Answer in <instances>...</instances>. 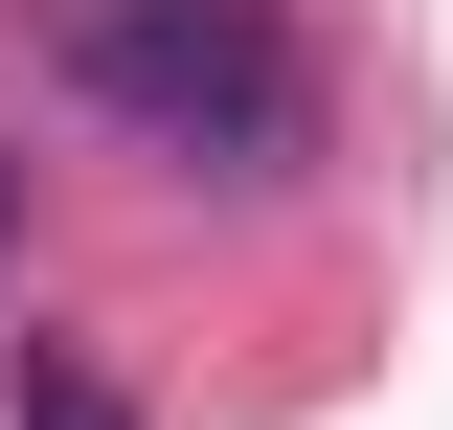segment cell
Returning a JSON list of instances; mask_svg holds the SVG:
<instances>
[{
    "label": "cell",
    "instance_id": "obj_2",
    "mask_svg": "<svg viewBox=\"0 0 453 430\" xmlns=\"http://www.w3.org/2000/svg\"><path fill=\"white\" fill-rule=\"evenodd\" d=\"M23 430H136V408H113L91 363H23Z\"/></svg>",
    "mask_w": 453,
    "mask_h": 430
},
{
    "label": "cell",
    "instance_id": "obj_1",
    "mask_svg": "<svg viewBox=\"0 0 453 430\" xmlns=\"http://www.w3.org/2000/svg\"><path fill=\"white\" fill-rule=\"evenodd\" d=\"M23 46H46V91H91L181 181H273L295 159V23L273 0H23Z\"/></svg>",
    "mask_w": 453,
    "mask_h": 430
},
{
    "label": "cell",
    "instance_id": "obj_3",
    "mask_svg": "<svg viewBox=\"0 0 453 430\" xmlns=\"http://www.w3.org/2000/svg\"><path fill=\"white\" fill-rule=\"evenodd\" d=\"M0 250H23V159H0Z\"/></svg>",
    "mask_w": 453,
    "mask_h": 430
}]
</instances>
